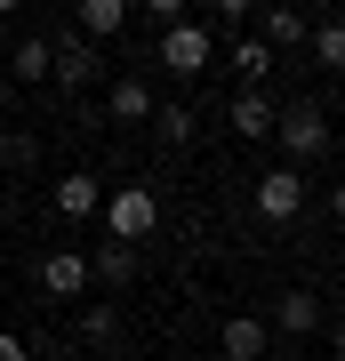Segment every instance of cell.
I'll return each instance as SVG.
<instances>
[{
  "label": "cell",
  "mask_w": 345,
  "mask_h": 361,
  "mask_svg": "<svg viewBox=\"0 0 345 361\" xmlns=\"http://www.w3.org/2000/svg\"><path fill=\"white\" fill-rule=\"evenodd\" d=\"M97 217H104V233H113L121 249H137L145 233L161 225V193H153V185H121V193H104Z\"/></svg>",
  "instance_id": "obj_1"
},
{
  "label": "cell",
  "mask_w": 345,
  "mask_h": 361,
  "mask_svg": "<svg viewBox=\"0 0 345 361\" xmlns=\"http://www.w3.org/2000/svg\"><path fill=\"white\" fill-rule=\"evenodd\" d=\"M161 73H177V80H201L209 65H217V40H209V25H193V16H185V25H169L161 32Z\"/></svg>",
  "instance_id": "obj_2"
},
{
  "label": "cell",
  "mask_w": 345,
  "mask_h": 361,
  "mask_svg": "<svg viewBox=\"0 0 345 361\" xmlns=\"http://www.w3.org/2000/svg\"><path fill=\"white\" fill-rule=\"evenodd\" d=\"M273 137H282V153H289V169H297V161H313L321 145H329V113H321L313 97H305V104H282V113H273Z\"/></svg>",
  "instance_id": "obj_3"
},
{
  "label": "cell",
  "mask_w": 345,
  "mask_h": 361,
  "mask_svg": "<svg viewBox=\"0 0 345 361\" xmlns=\"http://www.w3.org/2000/svg\"><path fill=\"white\" fill-rule=\"evenodd\" d=\"M297 209H305V177H297L289 161L265 169V177H257V217H265V225H289Z\"/></svg>",
  "instance_id": "obj_4"
},
{
  "label": "cell",
  "mask_w": 345,
  "mask_h": 361,
  "mask_svg": "<svg viewBox=\"0 0 345 361\" xmlns=\"http://www.w3.org/2000/svg\"><path fill=\"white\" fill-rule=\"evenodd\" d=\"M104 73V56H97V40H64V49H49V80H64V89H89V80Z\"/></svg>",
  "instance_id": "obj_5"
},
{
  "label": "cell",
  "mask_w": 345,
  "mask_h": 361,
  "mask_svg": "<svg viewBox=\"0 0 345 361\" xmlns=\"http://www.w3.org/2000/svg\"><path fill=\"white\" fill-rule=\"evenodd\" d=\"M40 289H49V297H80V289H89V249H56V257H40Z\"/></svg>",
  "instance_id": "obj_6"
},
{
  "label": "cell",
  "mask_w": 345,
  "mask_h": 361,
  "mask_svg": "<svg viewBox=\"0 0 345 361\" xmlns=\"http://www.w3.org/2000/svg\"><path fill=\"white\" fill-rule=\"evenodd\" d=\"M265 329H282V337H313V329H321V297H313V289H289L282 305H273Z\"/></svg>",
  "instance_id": "obj_7"
},
{
  "label": "cell",
  "mask_w": 345,
  "mask_h": 361,
  "mask_svg": "<svg viewBox=\"0 0 345 361\" xmlns=\"http://www.w3.org/2000/svg\"><path fill=\"white\" fill-rule=\"evenodd\" d=\"M97 209H104V185L89 169H73V177L56 185V217H97Z\"/></svg>",
  "instance_id": "obj_8"
},
{
  "label": "cell",
  "mask_w": 345,
  "mask_h": 361,
  "mask_svg": "<svg viewBox=\"0 0 345 361\" xmlns=\"http://www.w3.org/2000/svg\"><path fill=\"white\" fill-rule=\"evenodd\" d=\"M273 113H282V104L265 89H241L233 97V137H273Z\"/></svg>",
  "instance_id": "obj_9"
},
{
  "label": "cell",
  "mask_w": 345,
  "mask_h": 361,
  "mask_svg": "<svg viewBox=\"0 0 345 361\" xmlns=\"http://www.w3.org/2000/svg\"><path fill=\"white\" fill-rule=\"evenodd\" d=\"M137 249H121V241H104V249H89V281H104V289H121V281H137Z\"/></svg>",
  "instance_id": "obj_10"
},
{
  "label": "cell",
  "mask_w": 345,
  "mask_h": 361,
  "mask_svg": "<svg viewBox=\"0 0 345 361\" xmlns=\"http://www.w3.org/2000/svg\"><path fill=\"white\" fill-rule=\"evenodd\" d=\"M104 104H113V121H153V104H161V97H153V89H145V80H137V73H121V80H113V89H104Z\"/></svg>",
  "instance_id": "obj_11"
},
{
  "label": "cell",
  "mask_w": 345,
  "mask_h": 361,
  "mask_svg": "<svg viewBox=\"0 0 345 361\" xmlns=\"http://www.w3.org/2000/svg\"><path fill=\"white\" fill-rule=\"evenodd\" d=\"M265 322H257V313H233L225 322V361H265Z\"/></svg>",
  "instance_id": "obj_12"
},
{
  "label": "cell",
  "mask_w": 345,
  "mask_h": 361,
  "mask_svg": "<svg viewBox=\"0 0 345 361\" xmlns=\"http://www.w3.org/2000/svg\"><path fill=\"white\" fill-rule=\"evenodd\" d=\"M225 65L241 73V89H265V73H273V49H265L257 32H241V40H233V56H225Z\"/></svg>",
  "instance_id": "obj_13"
},
{
  "label": "cell",
  "mask_w": 345,
  "mask_h": 361,
  "mask_svg": "<svg viewBox=\"0 0 345 361\" xmlns=\"http://www.w3.org/2000/svg\"><path fill=\"white\" fill-rule=\"evenodd\" d=\"M73 25H80V40H113V32L128 25V0H80Z\"/></svg>",
  "instance_id": "obj_14"
},
{
  "label": "cell",
  "mask_w": 345,
  "mask_h": 361,
  "mask_svg": "<svg viewBox=\"0 0 345 361\" xmlns=\"http://www.w3.org/2000/svg\"><path fill=\"white\" fill-rule=\"evenodd\" d=\"M49 49H56V40H16V49H8V73L16 80H49Z\"/></svg>",
  "instance_id": "obj_15"
},
{
  "label": "cell",
  "mask_w": 345,
  "mask_h": 361,
  "mask_svg": "<svg viewBox=\"0 0 345 361\" xmlns=\"http://www.w3.org/2000/svg\"><path fill=\"white\" fill-rule=\"evenodd\" d=\"M305 32H313V25H305L297 8H273V16H265V49H297Z\"/></svg>",
  "instance_id": "obj_16"
},
{
  "label": "cell",
  "mask_w": 345,
  "mask_h": 361,
  "mask_svg": "<svg viewBox=\"0 0 345 361\" xmlns=\"http://www.w3.org/2000/svg\"><path fill=\"white\" fill-rule=\"evenodd\" d=\"M80 337H89V345H121V313L113 305H89V313H80Z\"/></svg>",
  "instance_id": "obj_17"
},
{
  "label": "cell",
  "mask_w": 345,
  "mask_h": 361,
  "mask_svg": "<svg viewBox=\"0 0 345 361\" xmlns=\"http://www.w3.org/2000/svg\"><path fill=\"white\" fill-rule=\"evenodd\" d=\"M153 129H161L169 145H185V137H193V104H153Z\"/></svg>",
  "instance_id": "obj_18"
},
{
  "label": "cell",
  "mask_w": 345,
  "mask_h": 361,
  "mask_svg": "<svg viewBox=\"0 0 345 361\" xmlns=\"http://www.w3.org/2000/svg\"><path fill=\"white\" fill-rule=\"evenodd\" d=\"M313 49H321V65H329V73H345V25H321Z\"/></svg>",
  "instance_id": "obj_19"
},
{
  "label": "cell",
  "mask_w": 345,
  "mask_h": 361,
  "mask_svg": "<svg viewBox=\"0 0 345 361\" xmlns=\"http://www.w3.org/2000/svg\"><path fill=\"white\" fill-rule=\"evenodd\" d=\"M145 16H153V25L169 32V25H185V0H145Z\"/></svg>",
  "instance_id": "obj_20"
},
{
  "label": "cell",
  "mask_w": 345,
  "mask_h": 361,
  "mask_svg": "<svg viewBox=\"0 0 345 361\" xmlns=\"http://www.w3.org/2000/svg\"><path fill=\"white\" fill-rule=\"evenodd\" d=\"M0 361H32V353H25V337H16V329H0Z\"/></svg>",
  "instance_id": "obj_21"
},
{
  "label": "cell",
  "mask_w": 345,
  "mask_h": 361,
  "mask_svg": "<svg viewBox=\"0 0 345 361\" xmlns=\"http://www.w3.org/2000/svg\"><path fill=\"white\" fill-rule=\"evenodd\" d=\"M337 361H345V322H337Z\"/></svg>",
  "instance_id": "obj_22"
},
{
  "label": "cell",
  "mask_w": 345,
  "mask_h": 361,
  "mask_svg": "<svg viewBox=\"0 0 345 361\" xmlns=\"http://www.w3.org/2000/svg\"><path fill=\"white\" fill-rule=\"evenodd\" d=\"M337 217H345V185H337Z\"/></svg>",
  "instance_id": "obj_23"
}]
</instances>
